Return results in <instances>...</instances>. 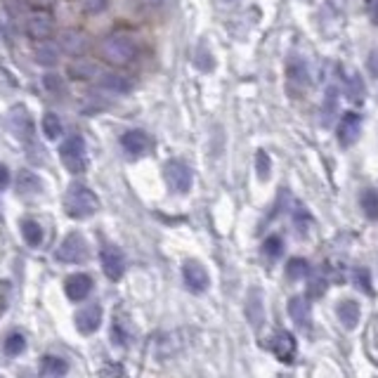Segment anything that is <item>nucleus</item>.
<instances>
[{
  "instance_id": "obj_1",
  "label": "nucleus",
  "mask_w": 378,
  "mask_h": 378,
  "mask_svg": "<svg viewBox=\"0 0 378 378\" xmlns=\"http://www.w3.org/2000/svg\"><path fill=\"white\" fill-rule=\"evenodd\" d=\"M97 208H100V199H97L95 191L85 187V184H71L64 196V210L69 218H90V215L97 213Z\"/></svg>"
},
{
  "instance_id": "obj_2",
  "label": "nucleus",
  "mask_w": 378,
  "mask_h": 378,
  "mask_svg": "<svg viewBox=\"0 0 378 378\" xmlns=\"http://www.w3.org/2000/svg\"><path fill=\"white\" fill-rule=\"evenodd\" d=\"M102 57L114 66H126L135 59L138 54V48H135V41L126 34H111L102 41L100 45Z\"/></svg>"
},
{
  "instance_id": "obj_3",
  "label": "nucleus",
  "mask_w": 378,
  "mask_h": 378,
  "mask_svg": "<svg viewBox=\"0 0 378 378\" xmlns=\"http://www.w3.org/2000/svg\"><path fill=\"white\" fill-rule=\"evenodd\" d=\"M59 159H61V163H64V168L69 173H73V175L83 173L85 166H88L85 140L80 138V135H71V138H66L59 147Z\"/></svg>"
},
{
  "instance_id": "obj_4",
  "label": "nucleus",
  "mask_w": 378,
  "mask_h": 378,
  "mask_svg": "<svg viewBox=\"0 0 378 378\" xmlns=\"http://www.w3.org/2000/svg\"><path fill=\"white\" fill-rule=\"evenodd\" d=\"M54 258H57L59 263H83V260L88 258V241L78 232L66 234L64 241L59 244V249L54 251Z\"/></svg>"
},
{
  "instance_id": "obj_5",
  "label": "nucleus",
  "mask_w": 378,
  "mask_h": 378,
  "mask_svg": "<svg viewBox=\"0 0 378 378\" xmlns=\"http://www.w3.org/2000/svg\"><path fill=\"white\" fill-rule=\"evenodd\" d=\"M163 175H166V182L173 191L177 194H187L191 189V170L187 163L182 161H168L163 168Z\"/></svg>"
},
{
  "instance_id": "obj_6",
  "label": "nucleus",
  "mask_w": 378,
  "mask_h": 378,
  "mask_svg": "<svg viewBox=\"0 0 378 378\" xmlns=\"http://www.w3.org/2000/svg\"><path fill=\"white\" fill-rule=\"evenodd\" d=\"M52 31H54V20H52V15L50 12H45V10H36V12H31V15L27 17V34H29V38H34V41H48L52 36Z\"/></svg>"
},
{
  "instance_id": "obj_7",
  "label": "nucleus",
  "mask_w": 378,
  "mask_h": 378,
  "mask_svg": "<svg viewBox=\"0 0 378 378\" xmlns=\"http://www.w3.org/2000/svg\"><path fill=\"white\" fill-rule=\"evenodd\" d=\"M182 279H184V286L194 291V293H203L210 284L208 270L203 268L199 260H187V263L182 265Z\"/></svg>"
},
{
  "instance_id": "obj_8",
  "label": "nucleus",
  "mask_w": 378,
  "mask_h": 378,
  "mask_svg": "<svg viewBox=\"0 0 378 378\" xmlns=\"http://www.w3.org/2000/svg\"><path fill=\"white\" fill-rule=\"evenodd\" d=\"M88 48H90V41L83 31L64 29L59 34V50H64L66 54H71V57H80V54H85L88 52Z\"/></svg>"
},
{
  "instance_id": "obj_9",
  "label": "nucleus",
  "mask_w": 378,
  "mask_h": 378,
  "mask_svg": "<svg viewBox=\"0 0 378 378\" xmlns=\"http://www.w3.org/2000/svg\"><path fill=\"white\" fill-rule=\"evenodd\" d=\"M359 135H362V119H359L355 111H345L338 123L340 147H352L359 140Z\"/></svg>"
},
{
  "instance_id": "obj_10",
  "label": "nucleus",
  "mask_w": 378,
  "mask_h": 378,
  "mask_svg": "<svg viewBox=\"0 0 378 378\" xmlns=\"http://www.w3.org/2000/svg\"><path fill=\"white\" fill-rule=\"evenodd\" d=\"M100 260H102V270L111 282H119L126 272V258L123 253L116 249V246H104L102 253H100Z\"/></svg>"
},
{
  "instance_id": "obj_11",
  "label": "nucleus",
  "mask_w": 378,
  "mask_h": 378,
  "mask_svg": "<svg viewBox=\"0 0 378 378\" xmlns=\"http://www.w3.org/2000/svg\"><path fill=\"white\" fill-rule=\"evenodd\" d=\"M10 128L17 135V140L27 142V145L34 142V119L24 107H15L10 111Z\"/></svg>"
},
{
  "instance_id": "obj_12",
  "label": "nucleus",
  "mask_w": 378,
  "mask_h": 378,
  "mask_svg": "<svg viewBox=\"0 0 378 378\" xmlns=\"http://www.w3.org/2000/svg\"><path fill=\"white\" fill-rule=\"evenodd\" d=\"M270 348L275 352V357L279 362L291 364L296 359V352H298V345H296V338L286 331H277L270 340Z\"/></svg>"
},
{
  "instance_id": "obj_13",
  "label": "nucleus",
  "mask_w": 378,
  "mask_h": 378,
  "mask_svg": "<svg viewBox=\"0 0 378 378\" xmlns=\"http://www.w3.org/2000/svg\"><path fill=\"white\" fill-rule=\"evenodd\" d=\"M121 147L128 157L138 159V157H145V154L150 152L152 140H150V135L142 133V130H128V133L121 138Z\"/></svg>"
},
{
  "instance_id": "obj_14",
  "label": "nucleus",
  "mask_w": 378,
  "mask_h": 378,
  "mask_svg": "<svg viewBox=\"0 0 378 378\" xmlns=\"http://www.w3.org/2000/svg\"><path fill=\"white\" fill-rule=\"evenodd\" d=\"M90 291H92V279L88 275H71L69 279L64 282V293H66V298L69 300H83V298H88L90 296Z\"/></svg>"
},
{
  "instance_id": "obj_15",
  "label": "nucleus",
  "mask_w": 378,
  "mask_h": 378,
  "mask_svg": "<svg viewBox=\"0 0 378 378\" xmlns=\"http://www.w3.org/2000/svg\"><path fill=\"white\" fill-rule=\"evenodd\" d=\"M102 324V307L100 305H88L76 314V328L83 336L95 333Z\"/></svg>"
},
{
  "instance_id": "obj_16",
  "label": "nucleus",
  "mask_w": 378,
  "mask_h": 378,
  "mask_svg": "<svg viewBox=\"0 0 378 378\" xmlns=\"http://www.w3.org/2000/svg\"><path fill=\"white\" fill-rule=\"evenodd\" d=\"M336 314H338L340 324L348 328V331L357 328L359 319H362V310H359V303L357 300H350V298H345V300L338 303V305H336Z\"/></svg>"
},
{
  "instance_id": "obj_17",
  "label": "nucleus",
  "mask_w": 378,
  "mask_h": 378,
  "mask_svg": "<svg viewBox=\"0 0 378 378\" xmlns=\"http://www.w3.org/2000/svg\"><path fill=\"white\" fill-rule=\"evenodd\" d=\"M362 345H364V352H367V357L374 364H378V314H376V317H371L367 328H364Z\"/></svg>"
},
{
  "instance_id": "obj_18",
  "label": "nucleus",
  "mask_w": 378,
  "mask_h": 378,
  "mask_svg": "<svg viewBox=\"0 0 378 378\" xmlns=\"http://www.w3.org/2000/svg\"><path fill=\"white\" fill-rule=\"evenodd\" d=\"M100 85L104 90L114 92V95H126V92H130V88H133V80L123 76V73H102Z\"/></svg>"
},
{
  "instance_id": "obj_19",
  "label": "nucleus",
  "mask_w": 378,
  "mask_h": 378,
  "mask_svg": "<svg viewBox=\"0 0 378 378\" xmlns=\"http://www.w3.org/2000/svg\"><path fill=\"white\" fill-rule=\"evenodd\" d=\"M289 314L300 328L310 326V305H307V300L303 298V296H293V298L289 300Z\"/></svg>"
},
{
  "instance_id": "obj_20",
  "label": "nucleus",
  "mask_w": 378,
  "mask_h": 378,
  "mask_svg": "<svg viewBox=\"0 0 378 378\" xmlns=\"http://www.w3.org/2000/svg\"><path fill=\"white\" fill-rule=\"evenodd\" d=\"M36 61L43 66H52L59 61V45H54L50 41H41L36 45Z\"/></svg>"
},
{
  "instance_id": "obj_21",
  "label": "nucleus",
  "mask_w": 378,
  "mask_h": 378,
  "mask_svg": "<svg viewBox=\"0 0 378 378\" xmlns=\"http://www.w3.org/2000/svg\"><path fill=\"white\" fill-rule=\"evenodd\" d=\"M286 78L291 83H298V85H305L310 80V73H307V64L298 57H291L286 61Z\"/></svg>"
},
{
  "instance_id": "obj_22",
  "label": "nucleus",
  "mask_w": 378,
  "mask_h": 378,
  "mask_svg": "<svg viewBox=\"0 0 378 378\" xmlns=\"http://www.w3.org/2000/svg\"><path fill=\"white\" fill-rule=\"evenodd\" d=\"M22 237H24V241H27V246H31V249H38V246L43 244V227L31 218L22 220Z\"/></svg>"
},
{
  "instance_id": "obj_23",
  "label": "nucleus",
  "mask_w": 378,
  "mask_h": 378,
  "mask_svg": "<svg viewBox=\"0 0 378 378\" xmlns=\"http://www.w3.org/2000/svg\"><path fill=\"white\" fill-rule=\"evenodd\" d=\"M41 128H43V135H45L48 140H59L61 133H64V126H61L59 116L52 114V111H48V114L43 116Z\"/></svg>"
},
{
  "instance_id": "obj_24",
  "label": "nucleus",
  "mask_w": 378,
  "mask_h": 378,
  "mask_svg": "<svg viewBox=\"0 0 378 378\" xmlns=\"http://www.w3.org/2000/svg\"><path fill=\"white\" fill-rule=\"evenodd\" d=\"M17 191L24 196H31V194H38L41 191V180L29 170H22L20 173V180H17Z\"/></svg>"
},
{
  "instance_id": "obj_25",
  "label": "nucleus",
  "mask_w": 378,
  "mask_h": 378,
  "mask_svg": "<svg viewBox=\"0 0 378 378\" xmlns=\"http://www.w3.org/2000/svg\"><path fill=\"white\" fill-rule=\"evenodd\" d=\"M69 73L78 80H95L102 76V71L97 69L95 64H90V61H76V64L69 69Z\"/></svg>"
},
{
  "instance_id": "obj_26",
  "label": "nucleus",
  "mask_w": 378,
  "mask_h": 378,
  "mask_svg": "<svg viewBox=\"0 0 378 378\" xmlns=\"http://www.w3.org/2000/svg\"><path fill=\"white\" fill-rule=\"evenodd\" d=\"M310 275V265L305 258H291L286 263V277L291 282H300Z\"/></svg>"
},
{
  "instance_id": "obj_27",
  "label": "nucleus",
  "mask_w": 378,
  "mask_h": 378,
  "mask_svg": "<svg viewBox=\"0 0 378 378\" xmlns=\"http://www.w3.org/2000/svg\"><path fill=\"white\" fill-rule=\"evenodd\" d=\"M43 371L48 376H64L69 371V364H66V359H61L57 355H48L43 357Z\"/></svg>"
},
{
  "instance_id": "obj_28",
  "label": "nucleus",
  "mask_w": 378,
  "mask_h": 378,
  "mask_svg": "<svg viewBox=\"0 0 378 378\" xmlns=\"http://www.w3.org/2000/svg\"><path fill=\"white\" fill-rule=\"evenodd\" d=\"M362 210L369 220H378V191L376 189H364L362 191Z\"/></svg>"
},
{
  "instance_id": "obj_29",
  "label": "nucleus",
  "mask_w": 378,
  "mask_h": 378,
  "mask_svg": "<svg viewBox=\"0 0 378 378\" xmlns=\"http://www.w3.org/2000/svg\"><path fill=\"white\" fill-rule=\"evenodd\" d=\"M3 348H5V355L17 357V355H22L24 348H27V338H24L20 331H12V333H8V338H5Z\"/></svg>"
},
{
  "instance_id": "obj_30",
  "label": "nucleus",
  "mask_w": 378,
  "mask_h": 378,
  "mask_svg": "<svg viewBox=\"0 0 378 378\" xmlns=\"http://www.w3.org/2000/svg\"><path fill=\"white\" fill-rule=\"evenodd\" d=\"M263 253H265V256H268L270 260L282 258V253H284V241H282V237H277V234H272V237L265 239V244H263Z\"/></svg>"
},
{
  "instance_id": "obj_31",
  "label": "nucleus",
  "mask_w": 378,
  "mask_h": 378,
  "mask_svg": "<svg viewBox=\"0 0 378 378\" xmlns=\"http://www.w3.org/2000/svg\"><path fill=\"white\" fill-rule=\"evenodd\" d=\"M270 170H272L270 157L263 150H258V154H256V173H258V177L260 180H268L270 177Z\"/></svg>"
},
{
  "instance_id": "obj_32",
  "label": "nucleus",
  "mask_w": 378,
  "mask_h": 378,
  "mask_svg": "<svg viewBox=\"0 0 378 378\" xmlns=\"http://www.w3.org/2000/svg\"><path fill=\"white\" fill-rule=\"evenodd\" d=\"M194 64L199 66L201 71H210V69H213V57L208 54L206 45H199V50L194 52Z\"/></svg>"
},
{
  "instance_id": "obj_33",
  "label": "nucleus",
  "mask_w": 378,
  "mask_h": 378,
  "mask_svg": "<svg viewBox=\"0 0 378 378\" xmlns=\"http://www.w3.org/2000/svg\"><path fill=\"white\" fill-rule=\"evenodd\" d=\"M253 303L256 305H249V321H253V326H260V321H263V303H260V293L258 291H253Z\"/></svg>"
},
{
  "instance_id": "obj_34",
  "label": "nucleus",
  "mask_w": 378,
  "mask_h": 378,
  "mask_svg": "<svg viewBox=\"0 0 378 378\" xmlns=\"http://www.w3.org/2000/svg\"><path fill=\"white\" fill-rule=\"evenodd\" d=\"M326 291V282L321 277H312L307 284V296H312V298H321Z\"/></svg>"
},
{
  "instance_id": "obj_35",
  "label": "nucleus",
  "mask_w": 378,
  "mask_h": 378,
  "mask_svg": "<svg viewBox=\"0 0 378 378\" xmlns=\"http://www.w3.org/2000/svg\"><path fill=\"white\" fill-rule=\"evenodd\" d=\"M355 282H357V286L362 289V291H367L369 296H374V289H371V275H369V270H355Z\"/></svg>"
},
{
  "instance_id": "obj_36",
  "label": "nucleus",
  "mask_w": 378,
  "mask_h": 378,
  "mask_svg": "<svg viewBox=\"0 0 378 378\" xmlns=\"http://www.w3.org/2000/svg\"><path fill=\"white\" fill-rule=\"evenodd\" d=\"M43 85H45L50 92H54V95H57V92H64V80H61L57 73H48V76L43 78Z\"/></svg>"
},
{
  "instance_id": "obj_37",
  "label": "nucleus",
  "mask_w": 378,
  "mask_h": 378,
  "mask_svg": "<svg viewBox=\"0 0 378 378\" xmlns=\"http://www.w3.org/2000/svg\"><path fill=\"white\" fill-rule=\"evenodd\" d=\"M107 3L109 0H83L85 10L92 12V15H95V12H102L104 8H107Z\"/></svg>"
},
{
  "instance_id": "obj_38",
  "label": "nucleus",
  "mask_w": 378,
  "mask_h": 378,
  "mask_svg": "<svg viewBox=\"0 0 378 378\" xmlns=\"http://www.w3.org/2000/svg\"><path fill=\"white\" fill-rule=\"evenodd\" d=\"M367 66H369V73H371V76H378V50H371V52H369Z\"/></svg>"
},
{
  "instance_id": "obj_39",
  "label": "nucleus",
  "mask_w": 378,
  "mask_h": 378,
  "mask_svg": "<svg viewBox=\"0 0 378 378\" xmlns=\"http://www.w3.org/2000/svg\"><path fill=\"white\" fill-rule=\"evenodd\" d=\"M8 184H10V168L0 163V191L8 189Z\"/></svg>"
}]
</instances>
